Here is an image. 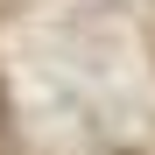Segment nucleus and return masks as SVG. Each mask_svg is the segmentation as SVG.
I'll return each instance as SVG.
<instances>
[{
    "instance_id": "nucleus-1",
    "label": "nucleus",
    "mask_w": 155,
    "mask_h": 155,
    "mask_svg": "<svg viewBox=\"0 0 155 155\" xmlns=\"http://www.w3.org/2000/svg\"><path fill=\"white\" fill-rule=\"evenodd\" d=\"M0 127H7V99H0Z\"/></svg>"
}]
</instances>
